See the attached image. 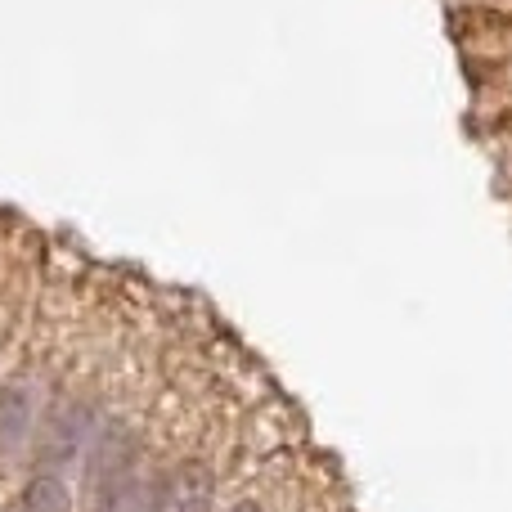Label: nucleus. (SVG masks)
Listing matches in <instances>:
<instances>
[{"label": "nucleus", "mask_w": 512, "mask_h": 512, "mask_svg": "<svg viewBox=\"0 0 512 512\" xmlns=\"http://www.w3.org/2000/svg\"><path fill=\"white\" fill-rule=\"evenodd\" d=\"M23 504H27V512H68L72 499H68V486H63L54 472H50V477L41 472V477L23 490Z\"/></svg>", "instance_id": "nucleus-5"}, {"label": "nucleus", "mask_w": 512, "mask_h": 512, "mask_svg": "<svg viewBox=\"0 0 512 512\" xmlns=\"http://www.w3.org/2000/svg\"><path fill=\"white\" fill-rule=\"evenodd\" d=\"M86 432H90V409H81V405H63L59 414L50 418V436H45L41 463H50V468L68 463L72 454H77L81 445H86Z\"/></svg>", "instance_id": "nucleus-2"}, {"label": "nucleus", "mask_w": 512, "mask_h": 512, "mask_svg": "<svg viewBox=\"0 0 512 512\" xmlns=\"http://www.w3.org/2000/svg\"><path fill=\"white\" fill-rule=\"evenodd\" d=\"M230 512H261V504H234Z\"/></svg>", "instance_id": "nucleus-6"}, {"label": "nucleus", "mask_w": 512, "mask_h": 512, "mask_svg": "<svg viewBox=\"0 0 512 512\" xmlns=\"http://www.w3.org/2000/svg\"><path fill=\"white\" fill-rule=\"evenodd\" d=\"M216 481L207 463H180L158 490V508L153 512H212Z\"/></svg>", "instance_id": "nucleus-1"}, {"label": "nucleus", "mask_w": 512, "mask_h": 512, "mask_svg": "<svg viewBox=\"0 0 512 512\" xmlns=\"http://www.w3.org/2000/svg\"><path fill=\"white\" fill-rule=\"evenodd\" d=\"M158 477H144V472H122L113 486L104 490V512H153L158 508Z\"/></svg>", "instance_id": "nucleus-4"}, {"label": "nucleus", "mask_w": 512, "mask_h": 512, "mask_svg": "<svg viewBox=\"0 0 512 512\" xmlns=\"http://www.w3.org/2000/svg\"><path fill=\"white\" fill-rule=\"evenodd\" d=\"M32 423H36V391L27 382H18V387H9L0 396V454H14L27 441Z\"/></svg>", "instance_id": "nucleus-3"}]
</instances>
